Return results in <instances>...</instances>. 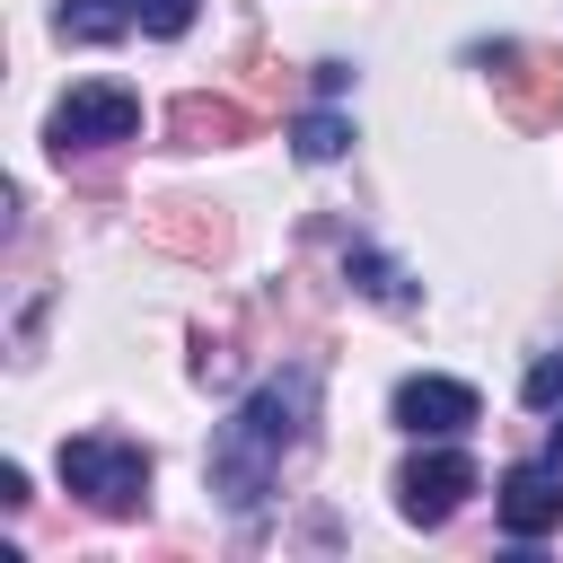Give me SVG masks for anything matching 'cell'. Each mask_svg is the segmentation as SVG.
I'll list each match as a JSON object with an SVG mask.
<instances>
[{"instance_id":"11","label":"cell","mask_w":563,"mask_h":563,"mask_svg":"<svg viewBox=\"0 0 563 563\" xmlns=\"http://www.w3.org/2000/svg\"><path fill=\"white\" fill-rule=\"evenodd\" d=\"M510 114L519 123H554L563 114V70L554 62H528V79H510Z\"/></svg>"},{"instance_id":"2","label":"cell","mask_w":563,"mask_h":563,"mask_svg":"<svg viewBox=\"0 0 563 563\" xmlns=\"http://www.w3.org/2000/svg\"><path fill=\"white\" fill-rule=\"evenodd\" d=\"M62 484L97 519H141L150 510V449H132V440H62Z\"/></svg>"},{"instance_id":"6","label":"cell","mask_w":563,"mask_h":563,"mask_svg":"<svg viewBox=\"0 0 563 563\" xmlns=\"http://www.w3.org/2000/svg\"><path fill=\"white\" fill-rule=\"evenodd\" d=\"M554 528H563V466H554V457L510 466V475H501V537H510V545H537V537H554Z\"/></svg>"},{"instance_id":"7","label":"cell","mask_w":563,"mask_h":563,"mask_svg":"<svg viewBox=\"0 0 563 563\" xmlns=\"http://www.w3.org/2000/svg\"><path fill=\"white\" fill-rule=\"evenodd\" d=\"M246 132H255V114H246L238 97L185 88V97L167 106V141H176V150H229V141H246Z\"/></svg>"},{"instance_id":"14","label":"cell","mask_w":563,"mask_h":563,"mask_svg":"<svg viewBox=\"0 0 563 563\" xmlns=\"http://www.w3.org/2000/svg\"><path fill=\"white\" fill-rule=\"evenodd\" d=\"M519 396H528L537 413H563V361H537V369L519 378Z\"/></svg>"},{"instance_id":"10","label":"cell","mask_w":563,"mask_h":563,"mask_svg":"<svg viewBox=\"0 0 563 563\" xmlns=\"http://www.w3.org/2000/svg\"><path fill=\"white\" fill-rule=\"evenodd\" d=\"M343 273H352L369 299H387V308H413V273H405L396 255H378V246H352V255H343Z\"/></svg>"},{"instance_id":"8","label":"cell","mask_w":563,"mask_h":563,"mask_svg":"<svg viewBox=\"0 0 563 563\" xmlns=\"http://www.w3.org/2000/svg\"><path fill=\"white\" fill-rule=\"evenodd\" d=\"M123 26H141L132 0H62V9H53V35H62V44H114Z\"/></svg>"},{"instance_id":"4","label":"cell","mask_w":563,"mask_h":563,"mask_svg":"<svg viewBox=\"0 0 563 563\" xmlns=\"http://www.w3.org/2000/svg\"><path fill=\"white\" fill-rule=\"evenodd\" d=\"M466 493H475V457H466V449H422V457H405V475H396L405 528H449Z\"/></svg>"},{"instance_id":"13","label":"cell","mask_w":563,"mask_h":563,"mask_svg":"<svg viewBox=\"0 0 563 563\" xmlns=\"http://www.w3.org/2000/svg\"><path fill=\"white\" fill-rule=\"evenodd\" d=\"M132 9H141V35H158V44H176L202 18V0H132Z\"/></svg>"},{"instance_id":"9","label":"cell","mask_w":563,"mask_h":563,"mask_svg":"<svg viewBox=\"0 0 563 563\" xmlns=\"http://www.w3.org/2000/svg\"><path fill=\"white\" fill-rule=\"evenodd\" d=\"M290 150H299V158H308V167H334V158H343V150H352V123H343V114H334V106H308V114H299V123H290Z\"/></svg>"},{"instance_id":"1","label":"cell","mask_w":563,"mask_h":563,"mask_svg":"<svg viewBox=\"0 0 563 563\" xmlns=\"http://www.w3.org/2000/svg\"><path fill=\"white\" fill-rule=\"evenodd\" d=\"M308 422H317V369H308V361H290V369L255 378V387L238 396V413H229V422L211 431V466H202V475H211L220 510L255 519V510L273 501L282 466L299 457Z\"/></svg>"},{"instance_id":"15","label":"cell","mask_w":563,"mask_h":563,"mask_svg":"<svg viewBox=\"0 0 563 563\" xmlns=\"http://www.w3.org/2000/svg\"><path fill=\"white\" fill-rule=\"evenodd\" d=\"M554 466H563V422H554Z\"/></svg>"},{"instance_id":"12","label":"cell","mask_w":563,"mask_h":563,"mask_svg":"<svg viewBox=\"0 0 563 563\" xmlns=\"http://www.w3.org/2000/svg\"><path fill=\"white\" fill-rule=\"evenodd\" d=\"M176 211H185V202H167V211L150 220V229H158V246H185V255H220V238H229V229H220V220H176Z\"/></svg>"},{"instance_id":"5","label":"cell","mask_w":563,"mask_h":563,"mask_svg":"<svg viewBox=\"0 0 563 563\" xmlns=\"http://www.w3.org/2000/svg\"><path fill=\"white\" fill-rule=\"evenodd\" d=\"M387 413H396V431H413V440H457L484 405H475L466 378H431V369H422V378H405V387L387 396Z\"/></svg>"},{"instance_id":"3","label":"cell","mask_w":563,"mask_h":563,"mask_svg":"<svg viewBox=\"0 0 563 563\" xmlns=\"http://www.w3.org/2000/svg\"><path fill=\"white\" fill-rule=\"evenodd\" d=\"M114 141H141V97L114 88V79H79V88L44 114V150H53V158L114 150Z\"/></svg>"}]
</instances>
